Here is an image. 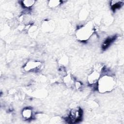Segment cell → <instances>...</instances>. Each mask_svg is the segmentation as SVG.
Returning <instances> with one entry per match:
<instances>
[{"mask_svg": "<svg viewBox=\"0 0 124 124\" xmlns=\"http://www.w3.org/2000/svg\"><path fill=\"white\" fill-rule=\"evenodd\" d=\"M94 32V27L92 22H88L79 28L76 33L77 39L80 41H86L91 38Z\"/></svg>", "mask_w": 124, "mask_h": 124, "instance_id": "cell-2", "label": "cell"}, {"mask_svg": "<svg viewBox=\"0 0 124 124\" xmlns=\"http://www.w3.org/2000/svg\"><path fill=\"white\" fill-rule=\"evenodd\" d=\"M88 12L85 9L82 10L80 11V14L79 15V18L80 20H84L85 19H86L87 17L88 16Z\"/></svg>", "mask_w": 124, "mask_h": 124, "instance_id": "cell-13", "label": "cell"}, {"mask_svg": "<svg viewBox=\"0 0 124 124\" xmlns=\"http://www.w3.org/2000/svg\"><path fill=\"white\" fill-rule=\"evenodd\" d=\"M32 110L30 108H25L22 111V116L25 120L30 119L32 116Z\"/></svg>", "mask_w": 124, "mask_h": 124, "instance_id": "cell-8", "label": "cell"}, {"mask_svg": "<svg viewBox=\"0 0 124 124\" xmlns=\"http://www.w3.org/2000/svg\"><path fill=\"white\" fill-rule=\"evenodd\" d=\"M62 1L59 0H52L49 1L48 5L50 8H54L59 6L62 3Z\"/></svg>", "mask_w": 124, "mask_h": 124, "instance_id": "cell-10", "label": "cell"}, {"mask_svg": "<svg viewBox=\"0 0 124 124\" xmlns=\"http://www.w3.org/2000/svg\"><path fill=\"white\" fill-rule=\"evenodd\" d=\"M113 40V38H108L104 43V45H103V47L104 48H106V47L108 46L109 44L112 42Z\"/></svg>", "mask_w": 124, "mask_h": 124, "instance_id": "cell-15", "label": "cell"}, {"mask_svg": "<svg viewBox=\"0 0 124 124\" xmlns=\"http://www.w3.org/2000/svg\"><path fill=\"white\" fill-rule=\"evenodd\" d=\"M63 82L66 86L70 87L75 85V83L74 78L70 74H67L63 78Z\"/></svg>", "mask_w": 124, "mask_h": 124, "instance_id": "cell-7", "label": "cell"}, {"mask_svg": "<svg viewBox=\"0 0 124 124\" xmlns=\"http://www.w3.org/2000/svg\"><path fill=\"white\" fill-rule=\"evenodd\" d=\"M122 1L119 0H113L111 1V6L113 10H115L116 9H118L121 7V4H122Z\"/></svg>", "mask_w": 124, "mask_h": 124, "instance_id": "cell-12", "label": "cell"}, {"mask_svg": "<svg viewBox=\"0 0 124 124\" xmlns=\"http://www.w3.org/2000/svg\"><path fill=\"white\" fill-rule=\"evenodd\" d=\"M104 66L102 63H96L93 67L92 72L88 76V82L90 85H93L97 83L101 77V73Z\"/></svg>", "mask_w": 124, "mask_h": 124, "instance_id": "cell-3", "label": "cell"}, {"mask_svg": "<svg viewBox=\"0 0 124 124\" xmlns=\"http://www.w3.org/2000/svg\"><path fill=\"white\" fill-rule=\"evenodd\" d=\"M55 28V22L50 19L44 20L41 26V30L45 32H50L53 31Z\"/></svg>", "mask_w": 124, "mask_h": 124, "instance_id": "cell-6", "label": "cell"}, {"mask_svg": "<svg viewBox=\"0 0 124 124\" xmlns=\"http://www.w3.org/2000/svg\"><path fill=\"white\" fill-rule=\"evenodd\" d=\"M42 65V63L39 61L30 60L26 63L23 69L26 72L35 71L40 69Z\"/></svg>", "mask_w": 124, "mask_h": 124, "instance_id": "cell-5", "label": "cell"}, {"mask_svg": "<svg viewBox=\"0 0 124 124\" xmlns=\"http://www.w3.org/2000/svg\"><path fill=\"white\" fill-rule=\"evenodd\" d=\"M29 34L31 37H35L37 35L38 32V29L36 26H31L28 29Z\"/></svg>", "mask_w": 124, "mask_h": 124, "instance_id": "cell-9", "label": "cell"}, {"mask_svg": "<svg viewBox=\"0 0 124 124\" xmlns=\"http://www.w3.org/2000/svg\"><path fill=\"white\" fill-rule=\"evenodd\" d=\"M21 2H22L21 4L24 7L29 8L30 7H31L34 5L35 3V1L32 0H26L22 1Z\"/></svg>", "mask_w": 124, "mask_h": 124, "instance_id": "cell-11", "label": "cell"}, {"mask_svg": "<svg viewBox=\"0 0 124 124\" xmlns=\"http://www.w3.org/2000/svg\"><path fill=\"white\" fill-rule=\"evenodd\" d=\"M82 111L79 107H75L71 109L69 114V119L73 123L78 122L82 117Z\"/></svg>", "mask_w": 124, "mask_h": 124, "instance_id": "cell-4", "label": "cell"}, {"mask_svg": "<svg viewBox=\"0 0 124 124\" xmlns=\"http://www.w3.org/2000/svg\"><path fill=\"white\" fill-rule=\"evenodd\" d=\"M97 83L98 92L106 93L114 89L116 85V80L112 76L106 75L101 77Z\"/></svg>", "mask_w": 124, "mask_h": 124, "instance_id": "cell-1", "label": "cell"}, {"mask_svg": "<svg viewBox=\"0 0 124 124\" xmlns=\"http://www.w3.org/2000/svg\"><path fill=\"white\" fill-rule=\"evenodd\" d=\"M68 62V58L66 56H63L62 57L59 61V63L60 65H62L63 66H66Z\"/></svg>", "mask_w": 124, "mask_h": 124, "instance_id": "cell-14", "label": "cell"}]
</instances>
